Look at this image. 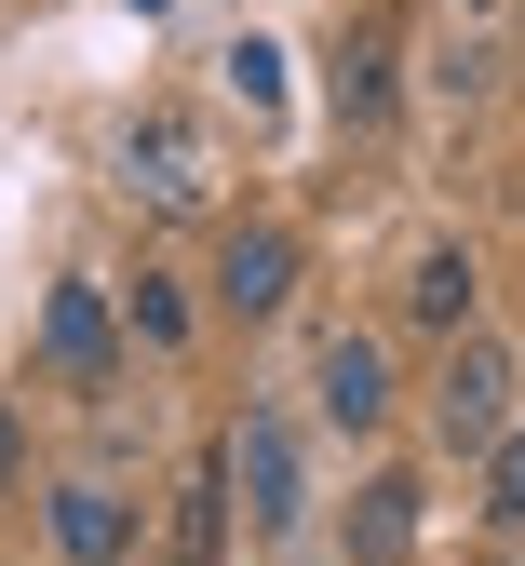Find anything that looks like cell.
<instances>
[{"mask_svg": "<svg viewBox=\"0 0 525 566\" xmlns=\"http://www.w3.org/2000/svg\"><path fill=\"white\" fill-rule=\"evenodd\" d=\"M311 405L337 418V432H378V418H391V365H378V337L337 324V337L311 350Z\"/></svg>", "mask_w": 525, "mask_h": 566, "instance_id": "6", "label": "cell"}, {"mask_svg": "<svg viewBox=\"0 0 525 566\" xmlns=\"http://www.w3.org/2000/svg\"><path fill=\"white\" fill-rule=\"evenodd\" d=\"M41 365H54L67 391H108V378H122V324H108L95 283H54V297H41Z\"/></svg>", "mask_w": 525, "mask_h": 566, "instance_id": "3", "label": "cell"}, {"mask_svg": "<svg viewBox=\"0 0 525 566\" xmlns=\"http://www.w3.org/2000/svg\"><path fill=\"white\" fill-rule=\"evenodd\" d=\"M431 418H444V446H459V459H485V446L512 432V350H498V337H459V350H444Z\"/></svg>", "mask_w": 525, "mask_h": 566, "instance_id": "2", "label": "cell"}, {"mask_svg": "<svg viewBox=\"0 0 525 566\" xmlns=\"http://www.w3.org/2000/svg\"><path fill=\"white\" fill-rule=\"evenodd\" d=\"M485 513H498V526H525V418L485 446Z\"/></svg>", "mask_w": 525, "mask_h": 566, "instance_id": "11", "label": "cell"}, {"mask_svg": "<svg viewBox=\"0 0 525 566\" xmlns=\"http://www.w3.org/2000/svg\"><path fill=\"white\" fill-rule=\"evenodd\" d=\"M230 95H243V108L283 95V54H270V41H230Z\"/></svg>", "mask_w": 525, "mask_h": 566, "instance_id": "14", "label": "cell"}, {"mask_svg": "<svg viewBox=\"0 0 525 566\" xmlns=\"http://www.w3.org/2000/svg\"><path fill=\"white\" fill-rule=\"evenodd\" d=\"M405 553H418V485L378 472V485L350 500V566H405Z\"/></svg>", "mask_w": 525, "mask_h": 566, "instance_id": "7", "label": "cell"}, {"mask_svg": "<svg viewBox=\"0 0 525 566\" xmlns=\"http://www.w3.org/2000/svg\"><path fill=\"white\" fill-rule=\"evenodd\" d=\"M337 95H350V122H378V108H391V41H350V67H337Z\"/></svg>", "mask_w": 525, "mask_h": 566, "instance_id": "12", "label": "cell"}, {"mask_svg": "<svg viewBox=\"0 0 525 566\" xmlns=\"http://www.w3.org/2000/svg\"><path fill=\"white\" fill-rule=\"evenodd\" d=\"M122 526H135V513L108 500V485H54V553H67V566H108Z\"/></svg>", "mask_w": 525, "mask_h": 566, "instance_id": "8", "label": "cell"}, {"mask_svg": "<svg viewBox=\"0 0 525 566\" xmlns=\"http://www.w3.org/2000/svg\"><path fill=\"white\" fill-rule=\"evenodd\" d=\"M0 485H14V405H0Z\"/></svg>", "mask_w": 525, "mask_h": 566, "instance_id": "15", "label": "cell"}, {"mask_svg": "<svg viewBox=\"0 0 525 566\" xmlns=\"http://www.w3.org/2000/svg\"><path fill=\"white\" fill-rule=\"evenodd\" d=\"M122 189H135V202H162V217H189V202L216 189L202 122H189V108H135V135H122Z\"/></svg>", "mask_w": 525, "mask_h": 566, "instance_id": "1", "label": "cell"}, {"mask_svg": "<svg viewBox=\"0 0 525 566\" xmlns=\"http://www.w3.org/2000/svg\"><path fill=\"white\" fill-rule=\"evenodd\" d=\"M216 500H230V472H202L189 513H176V553H189V566H216V539H230V513H216Z\"/></svg>", "mask_w": 525, "mask_h": 566, "instance_id": "10", "label": "cell"}, {"mask_svg": "<svg viewBox=\"0 0 525 566\" xmlns=\"http://www.w3.org/2000/svg\"><path fill=\"white\" fill-rule=\"evenodd\" d=\"M405 311H418L431 337H459V324H472V256H459V243H431V256L405 270Z\"/></svg>", "mask_w": 525, "mask_h": 566, "instance_id": "9", "label": "cell"}, {"mask_svg": "<svg viewBox=\"0 0 525 566\" xmlns=\"http://www.w3.org/2000/svg\"><path fill=\"white\" fill-rule=\"evenodd\" d=\"M216 297H230L243 324H270V311L296 297V230H270V217H243L230 243H216Z\"/></svg>", "mask_w": 525, "mask_h": 566, "instance_id": "5", "label": "cell"}, {"mask_svg": "<svg viewBox=\"0 0 525 566\" xmlns=\"http://www.w3.org/2000/svg\"><path fill=\"white\" fill-rule=\"evenodd\" d=\"M230 485H243L256 539L296 526V432H283V405H243V432H230Z\"/></svg>", "mask_w": 525, "mask_h": 566, "instance_id": "4", "label": "cell"}, {"mask_svg": "<svg viewBox=\"0 0 525 566\" xmlns=\"http://www.w3.org/2000/svg\"><path fill=\"white\" fill-rule=\"evenodd\" d=\"M135 337H162V350L189 337V297H176V283H162V270H135Z\"/></svg>", "mask_w": 525, "mask_h": 566, "instance_id": "13", "label": "cell"}]
</instances>
